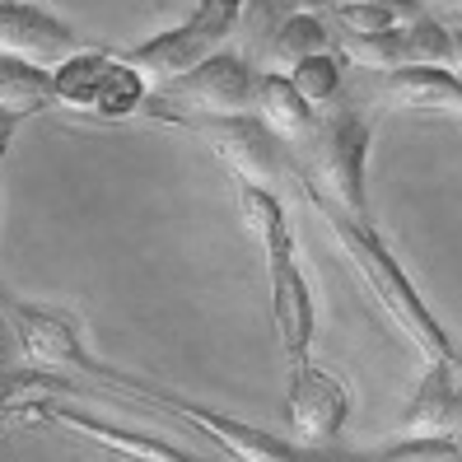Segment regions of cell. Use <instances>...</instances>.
Segmentation results:
<instances>
[{
  "label": "cell",
  "mask_w": 462,
  "mask_h": 462,
  "mask_svg": "<svg viewBox=\"0 0 462 462\" xmlns=\"http://www.w3.org/2000/svg\"><path fill=\"white\" fill-rule=\"evenodd\" d=\"M374 113L356 89H346L332 107L318 113L313 141L294 154V192L318 215H346L356 225H374L369 210V141H374Z\"/></svg>",
  "instance_id": "1"
},
{
  "label": "cell",
  "mask_w": 462,
  "mask_h": 462,
  "mask_svg": "<svg viewBox=\"0 0 462 462\" xmlns=\"http://www.w3.org/2000/svg\"><path fill=\"white\" fill-rule=\"evenodd\" d=\"M238 215L248 234L262 243L266 253V271H271V322H276V337L281 350L290 360V374L309 365V346H313V328H318V313H313V294L309 281L299 271L294 257V229L285 220V206L276 192H262V187L243 182L238 192Z\"/></svg>",
  "instance_id": "2"
},
{
  "label": "cell",
  "mask_w": 462,
  "mask_h": 462,
  "mask_svg": "<svg viewBox=\"0 0 462 462\" xmlns=\"http://www.w3.org/2000/svg\"><path fill=\"white\" fill-rule=\"evenodd\" d=\"M322 225L332 229L337 248L346 253L350 266L360 271V281L369 285V294L378 299V304H383V313L420 346V356L430 365H453L457 350H453L448 332L439 328V318L425 309V299L416 294L411 281H406V271L388 253V243L378 238V229L374 225H356V220H346V215H322Z\"/></svg>",
  "instance_id": "3"
},
{
  "label": "cell",
  "mask_w": 462,
  "mask_h": 462,
  "mask_svg": "<svg viewBox=\"0 0 462 462\" xmlns=\"http://www.w3.org/2000/svg\"><path fill=\"white\" fill-rule=\"evenodd\" d=\"M70 374L89 378V383H98V388H113V393H122V397H131V402H141V406H154L159 416L187 420V425L201 430L206 439L220 448L225 457H234V462H304V453L290 448V444H281V439H271L266 430H253V425H243V420H229V416H220V411H206V406L182 402V397H173V393H164V388L135 383L131 374H117V369L98 365L89 350L79 356V365H75Z\"/></svg>",
  "instance_id": "4"
},
{
  "label": "cell",
  "mask_w": 462,
  "mask_h": 462,
  "mask_svg": "<svg viewBox=\"0 0 462 462\" xmlns=\"http://www.w3.org/2000/svg\"><path fill=\"white\" fill-rule=\"evenodd\" d=\"M257 79L262 70L253 61H243L234 47H225L220 57L201 61L192 75L173 79V85L150 89L141 113L154 122H173V126H201V122H220V117H243L253 113L257 98Z\"/></svg>",
  "instance_id": "5"
},
{
  "label": "cell",
  "mask_w": 462,
  "mask_h": 462,
  "mask_svg": "<svg viewBox=\"0 0 462 462\" xmlns=\"http://www.w3.org/2000/svg\"><path fill=\"white\" fill-rule=\"evenodd\" d=\"M238 10H243V0H197V10H192L187 23L122 51V61L131 70H141L150 85H173V79L192 75L201 61L220 57V51L234 42Z\"/></svg>",
  "instance_id": "6"
},
{
  "label": "cell",
  "mask_w": 462,
  "mask_h": 462,
  "mask_svg": "<svg viewBox=\"0 0 462 462\" xmlns=\"http://www.w3.org/2000/svg\"><path fill=\"white\" fill-rule=\"evenodd\" d=\"M51 98L75 113L94 117H131L150 98V79L122 61V51H79L66 66L51 70Z\"/></svg>",
  "instance_id": "7"
},
{
  "label": "cell",
  "mask_w": 462,
  "mask_h": 462,
  "mask_svg": "<svg viewBox=\"0 0 462 462\" xmlns=\"http://www.w3.org/2000/svg\"><path fill=\"white\" fill-rule=\"evenodd\" d=\"M201 141L225 159V164L262 192H276V187H294V154L271 135L253 113L243 117H220V122H201L192 126Z\"/></svg>",
  "instance_id": "8"
},
{
  "label": "cell",
  "mask_w": 462,
  "mask_h": 462,
  "mask_svg": "<svg viewBox=\"0 0 462 462\" xmlns=\"http://www.w3.org/2000/svg\"><path fill=\"white\" fill-rule=\"evenodd\" d=\"M369 75V70H365ZM356 94L369 107H402V113H462V79L444 66H402L378 70Z\"/></svg>",
  "instance_id": "9"
},
{
  "label": "cell",
  "mask_w": 462,
  "mask_h": 462,
  "mask_svg": "<svg viewBox=\"0 0 462 462\" xmlns=\"http://www.w3.org/2000/svg\"><path fill=\"white\" fill-rule=\"evenodd\" d=\"M0 51L57 70L70 57H79V38L70 33V23H61L57 14H47L42 5H29V0H0Z\"/></svg>",
  "instance_id": "10"
},
{
  "label": "cell",
  "mask_w": 462,
  "mask_h": 462,
  "mask_svg": "<svg viewBox=\"0 0 462 462\" xmlns=\"http://www.w3.org/2000/svg\"><path fill=\"white\" fill-rule=\"evenodd\" d=\"M350 416V388L313 365L290 374V430L299 444L328 448Z\"/></svg>",
  "instance_id": "11"
},
{
  "label": "cell",
  "mask_w": 462,
  "mask_h": 462,
  "mask_svg": "<svg viewBox=\"0 0 462 462\" xmlns=\"http://www.w3.org/2000/svg\"><path fill=\"white\" fill-rule=\"evenodd\" d=\"M5 322L14 328V341L23 350V360L29 369H47V374H70L85 356V346H79L75 328L57 313H42V309H23V304H10L5 299Z\"/></svg>",
  "instance_id": "12"
},
{
  "label": "cell",
  "mask_w": 462,
  "mask_h": 462,
  "mask_svg": "<svg viewBox=\"0 0 462 462\" xmlns=\"http://www.w3.org/2000/svg\"><path fill=\"white\" fill-rule=\"evenodd\" d=\"M253 117L276 135L290 154L304 150L313 141V131H318V107H309L304 98L294 94L290 75H271V70H262V79H257Z\"/></svg>",
  "instance_id": "13"
},
{
  "label": "cell",
  "mask_w": 462,
  "mask_h": 462,
  "mask_svg": "<svg viewBox=\"0 0 462 462\" xmlns=\"http://www.w3.org/2000/svg\"><path fill=\"white\" fill-rule=\"evenodd\" d=\"M322 51H337V23L328 14H290L285 29L271 47V75H290L294 66H304L309 57H322Z\"/></svg>",
  "instance_id": "14"
},
{
  "label": "cell",
  "mask_w": 462,
  "mask_h": 462,
  "mask_svg": "<svg viewBox=\"0 0 462 462\" xmlns=\"http://www.w3.org/2000/svg\"><path fill=\"white\" fill-rule=\"evenodd\" d=\"M290 19V5L285 0H243L238 10V29H234V51L243 61H253L257 70H266L271 61V47H276L281 29Z\"/></svg>",
  "instance_id": "15"
},
{
  "label": "cell",
  "mask_w": 462,
  "mask_h": 462,
  "mask_svg": "<svg viewBox=\"0 0 462 462\" xmlns=\"http://www.w3.org/2000/svg\"><path fill=\"white\" fill-rule=\"evenodd\" d=\"M47 103H57L51 98V70L29 66V61L10 57V51H0V107L23 122V117L42 113Z\"/></svg>",
  "instance_id": "16"
},
{
  "label": "cell",
  "mask_w": 462,
  "mask_h": 462,
  "mask_svg": "<svg viewBox=\"0 0 462 462\" xmlns=\"http://www.w3.org/2000/svg\"><path fill=\"white\" fill-rule=\"evenodd\" d=\"M290 85L294 94L304 98L309 107H332L341 94H346V61H341V51H322V57H309L304 66H294L290 70Z\"/></svg>",
  "instance_id": "17"
},
{
  "label": "cell",
  "mask_w": 462,
  "mask_h": 462,
  "mask_svg": "<svg viewBox=\"0 0 462 462\" xmlns=\"http://www.w3.org/2000/svg\"><path fill=\"white\" fill-rule=\"evenodd\" d=\"M378 462H462V448L453 439H411V444L383 453Z\"/></svg>",
  "instance_id": "18"
},
{
  "label": "cell",
  "mask_w": 462,
  "mask_h": 462,
  "mask_svg": "<svg viewBox=\"0 0 462 462\" xmlns=\"http://www.w3.org/2000/svg\"><path fill=\"white\" fill-rule=\"evenodd\" d=\"M14 131H19V117L0 107V164H5V150H10V141H14Z\"/></svg>",
  "instance_id": "19"
},
{
  "label": "cell",
  "mask_w": 462,
  "mask_h": 462,
  "mask_svg": "<svg viewBox=\"0 0 462 462\" xmlns=\"http://www.w3.org/2000/svg\"><path fill=\"white\" fill-rule=\"evenodd\" d=\"M290 14H328L332 10V0H285Z\"/></svg>",
  "instance_id": "20"
},
{
  "label": "cell",
  "mask_w": 462,
  "mask_h": 462,
  "mask_svg": "<svg viewBox=\"0 0 462 462\" xmlns=\"http://www.w3.org/2000/svg\"><path fill=\"white\" fill-rule=\"evenodd\" d=\"M420 5H425L430 14H439V19H453V14H462V0H420Z\"/></svg>",
  "instance_id": "21"
},
{
  "label": "cell",
  "mask_w": 462,
  "mask_h": 462,
  "mask_svg": "<svg viewBox=\"0 0 462 462\" xmlns=\"http://www.w3.org/2000/svg\"><path fill=\"white\" fill-rule=\"evenodd\" d=\"M453 369H457V374H462V356H457V360H453Z\"/></svg>",
  "instance_id": "22"
}]
</instances>
